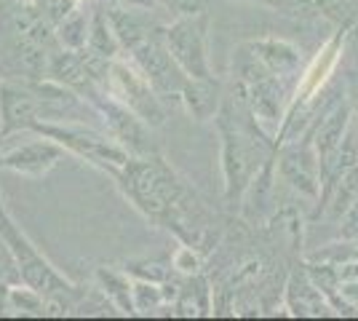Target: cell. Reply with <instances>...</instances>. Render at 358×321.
<instances>
[{
	"mask_svg": "<svg viewBox=\"0 0 358 321\" xmlns=\"http://www.w3.org/2000/svg\"><path fill=\"white\" fill-rule=\"evenodd\" d=\"M91 48H94V54L99 57V59H113L115 57V38H113V30L107 27V19L102 14H96L94 19V30H91Z\"/></svg>",
	"mask_w": 358,
	"mask_h": 321,
	"instance_id": "10",
	"label": "cell"
},
{
	"mask_svg": "<svg viewBox=\"0 0 358 321\" xmlns=\"http://www.w3.org/2000/svg\"><path fill=\"white\" fill-rule=\"evenodd\" d=\"M134 54V62L139 64L142 76L150 80V86H155L158 92H177L185 86V73L179 67L171 51L166 48V43L155 35V30L150 32L148 38H142L139 43L129 48Z\"/></svg>",
	"mask_w": 358,
	"mask_h": 321,
	"instance_id": "5",
	"label": "cell"
},
{
	"mask_svg": "<svg viewBox=\"0 0 358 321\" xmlns=\"http://www.w3.org/2000/svg\"><path fill=\"white\" fill-rule=\"evenodd\" d=\"M0 281H3V284H19V281H22L14 255H11L8 244L3 241V236H0Z\"/></svg>",
	"mask_w": 358,
	"mask_h": 321,
	"instance_id": "11",
	"label": "cell"
},
{
	"mask_svg": "<svg viewBox=\"0 0 358 321\" xmlns=\"http://www.w3.org/2000/svg\"><path fill=\"white\" fill-rule=\"evenodd\" d=\"M41 134H48L57 142L67 145L70 150H75L78 155H83L86 161L96 164L102 169H110L113 171V164L115 166H126L129 164V150H123L120 145L110 142V139L99 137L94 131H86V129H64V126H48V123H32Z\"/></svg>",
	"mask_w": 358,
	"mask_h": 321,
	"instance_id": "3",
	"label": "cell"
},
{
	"mask_svg": "<svg viewBox=\"0 0 358 321\" xmlns=\"http://www.w3.org/2000/svg\"><path fill=\"white\" fill-rule=\"evenodd\" d=\"M0 148H3V137H0ZM0 166H3V153H0Z\"/></svg>",
	"mask_w": 358,
	"mask_h": 321,
	"instance_id": "14",
	"label": "cell"
},
{
	"mask_svg": "<svg viewBox=\"0 0 358 321\" xmlns=\"http://www.w3.org/2000/svg\"><path fill=\"white\" fill-rule=\"evenodd\" d=\"M206 30L209 19L203 14L182 16L179 22L169 24L164 30V43L171 51V57L182 67L187 78H211L209 57H206Z\"/></svg>",
	"mask_w": 358,
	"mask_h": 321,
	"instance_id": "2",
	"label": "cell"
},
{
	"mask_svg": "<svg viewBox=\"0 0 358 321\" xmlns=\"http://www.w3.org/2000/svg\"><path fill=\"white\" fill-rule=\"evenodd\" d=\"M120 3H126V6H134V8H150L155 0H120Z\"/></svg>",
	"mask_w": 358,
	"mask_h": 321,
	"instance_id": "13",
	"label": "cell"
},
{
	"mask_svg": "<svg viewBox=\"0 0 358 321\" xmlns=\"http://www.w3.org/2000/svg\"><path fill=\"white\" fill-rule=\"evenodd\" d=\"M110 80H113V94L118 97L123 105L134 113L136 118H142L145 123H158L164 121V110L158 105L150 80L142 73H136L134 67L123 64V62H110Z\"/></svg>",
	"mask_w": 358,
	"mask_h": 321,
	"instance_id": "4",
	"label": "cell"
},
{
	"mask_svg": "<svg viewBox=\"0 0 358 321\" xmlns=\"http://www.w3.org/2000/svg\"><path fill=\"white\" fill-rule=\"evenodd\" d=\"M0 236H3V241L8 244L11 249V255H14L16 260V268H19V276H22V281L35 290L38 294H59V292H70V281L67 278H62L51 265L45 260L43 255L30 244V238L22 233V230L16 228V222L8 217V212L3 209V204H0Z\"/></svg>",
	"mask_w": 358,
	"mask_h": 321,
	"instance_id": "1",
	"label": "cell"
},
{
	"mask_svg": "<svg viewBox=\"0 0 358 321\" xmlns=\"http://www.w3.org/2000/svg\"><path fill=\"white\" fill-rule=\"evenodd\" d=\"M62 150L51 142H30L3 155V166L14 169L19 174H30V177H41L48 169L59 161Z\"/></svg>",
	"mask_w": 358,
	"mask_h": 321,
	"instance_id": "7",
	"label": "cell"
},
{
	"mask_svg": "<svg viewBox=\"0 0 358 321\" xmlns=\"http://www.w3.org/2000/svg\"><path fill=\"white\" fill-rule=\"evenodd\" d=\"M182 97H185V102L190 107V113H193L198 121H206L214 115V107H217V83L206 78V80H201V78H190V80H185V86H182Z\"/></svg>",
	"mask_w": 358,
	"mask_h": 321,
	"instance_id": "8",
	"label": "cell"
},
{
	"mask_svg": "<svg viewBox=\"0 0 358 321\" xmlns=\"http://www.w3.org/2000/svg\"><path fill=\"white\" fill-rule=\"evenodd\" d=\"M337 51H340V35L329 43L324 51H321V57H315V62L308 67V73H305V80H302V89H299V99H308L310 94L318 92V86L327 80V76L331 73V67H334V59H337Z\"/></svg>",
	"mask_w": 358,
	"mask_h": 321,
	"instance_id": "9",
	"label": "cell"
},
{
	"mask_svg": "<svg viewBox=\"0 0 358 321\" xmlns=\"http://www.w3.org/2000/svg\"><path fill=\"white\" fill-rule=\"evenodd\" d=\"M166 6L171 11H177L179 16H195V14H203L209 0H164Z\"/></svg>",
	"mask_w": 358,
	"mask_h": 321,
	"instance_id": "12",
	"label": "cell"
},
{
	"mask_svg": "<svg viewBox=\"0 0 358 321\" xmlns=\"http://www.w3.org/2000/svg\"><path fill=\"white\" fill-rule=\"evenodd\" d=\"M43 107V97H35L32 92L6 83L0 89V115H3V134H11L16 129L35 121V113Z\"/></svg>",
	"mask_w": 358,
	"mask_h": 321,
	"instance_id": "6",
	"label": "cell"
}]
</instances>
